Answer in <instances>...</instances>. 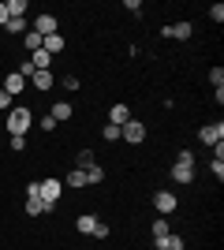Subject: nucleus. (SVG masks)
<instances>
[{
  "label": "nucleus",
  "instance_id": "nucleus-1",
  "mask_svg": "<svg viewBox=\"0 0 224 250\" xmlns=\"http://www.w3.org/2000/svg\"><path fill=\"white\" fill-rule=\"evenodd\" d=\"M30 124H34V112L26 108V104H15V108L8 112V131H11V135H26Z\"/></svg>",
  "mask_w": 224,
  "mask_h": 250
},
{
  "label": "nucleus",
  "instance_id": "nucleus-2",
  "mask_svg": "<svg viewBox=\"0 0 224 250\" xmlns=\"http://www.w3.org/2000/svg\"><path fill=\"white\" fill-rule=\"evenodd\" d=\"M172 179H176V183H194V153H191V149H183V153L176 157Z\"/></svg>",
  "mask_w": 224,
  "mask_h": 250
},
{
  "label": "nucleus",
  "instance_id": "nucleus-3",
  "mask_svg": "<svg viewBox=\"0 0 224 250\" xmlns=\"http://www.w3.org/2000/svg\"><path fill=\"white\" fill-rule=\"evenodd\" d=\"M120 138H127L131 146H139V142H146V124H142V120H127V124L120 127Z\"/></svg>",
  "mask_w": 224,
  "mask_h": 250
},
{
  "label": "nucleus",
  "instance_id": "nucleus-4",
  "mask_svg": "<svg viewBox=\"0 0 224 250\" xmlns=\"http://www.w3.org/2000/svg\"><path fill=\"white\" fill-rule=\"evenodd\" d=\"M38 194H41V202L56 206V202H60V194H64V183H60V179H41V190H38Z\"/></svg>",
  "mask_w": 224,
  "mask_h": 250
},
{
  "label": "nucleus",
  "instance_id": "nucleus-5",
  "mask_svg": "<svg viewBox=\"0 0 224 250\" xmlns=\"http://www.w3.org/2000/svg\"><path fill=\"white\" fill-rule=\"evenodd\" d=\"M56 26H60V22H56V15H49V11H41V15L34 19V26H30V30H34V34H41V38H49V34H60V30H56Z\"/></svg>",
  "mask_w": 224,
  "mask_h": 250
},
{
  "label": "nucleus",
  "instance_id": "nucleus-6",
  "mask_svg": "<svg viewBox=\"0 0 224 250\" xmlns=\"http://www.w3.org/2000/svg\"><path fill=\"white\" fill-rule=\"evenodd\" d=\"M153 206H157V213H176L180 198H176L172 190H157V194H153Z\"/></svg>",
  "mask_w": 224,
  "mask_h": 250
},
{
  "label": "nucleus",
  "instance_id": "nucleus-7",
  "mask_svg": "<svg viewBox=\"0 0 224 250\" xmlns=\"http://www.w3.org/2000/svg\"><path fill=\"white\" fill-rule=\"evenodd\" d=\"M198 138H202L205 146H217V142H224V124H205L202 131H198Z\"/></svg>",
  "mask_w": 224,
  "mask_h": 250
},
{
  "label": "nucleus",
  "instance_id": "nucleus-8",
  "mask_svg": "<svg viewBox=\"0 0 224 250\" xmlns=\"http://www.w3.org/2000/svg\"><path fill=\"white\" fill-rule=\"evenodd\" d=\"M127 120H131V108H127L123 101H116L112 108H108V124H112V127H123Z\"/></svg>",
  "mask_w": 224,
  "mask_h": 250
},
{
  "label": "nucleus",
  "instance_id": "nucleus-9",
  "mask_svg": "<svg viewBox=\"0 0 224 250\" xmlns=\"http://www.w3.org/2000/svg\"><path fill=\"white\" fill-rule=\"evenodd\" d=\"M30 86L38 90V94H45V90H53V86H56V79H53V71H34L30 75Z\"/></svg>",
  "mask_w": 224,
  "mask_h": 250
},
{
  "label": "nucleus",
  "instance_id": "nucleus-10",
  "mask_svg": "<svg viewBox=\"0 0 224 250\" xmlns=\"http://www.w3.org/2000/svg\"><path fill=\"white\" fill-rule=\"evenodd\" d=\"M161 34H164V38H180V42H187V38L194 34V26H191V22H172V26H164Z\"/></svg>",
  "mask_w": 224,
  "mask_h": 250
},
{
  "label": "nucleus",
  "instance_id": "nucleus-11",
  "mask_svg": "<svg viewBox=\"0 0 224 250\" xmlns=\"http://www.w3.org/2000/svg\"><path fill=\"white\" fill-rule=\"evenodd\" d=\"M4 90H8L11 97H15V94H22V90H26V79H22L19 71H8V79H4Z\"/></svg>",
  "mask_w": 224,
  "mask_h": 250
},
{
  "label": "nucleus",
  "instance_id": "nucleus-12",
  "mask_svg": "<svg viewBox=\"0 0 224 250\" xmlns=\"http://www.w3.org/2000/svg\"><path fill=\"white\" fill-rule=\"evenodd\" d=\"M64 38H60V34H49V38H45V42H41V49L45 52H49V56H60V52H64Z\"/></svg>",
  "mask_w": 224,
  "mask_h": 250
},
{
  "label": "nucleus",
  "instance_id": "nucleus-13",
  "mask_svg": "<svg viewBox=\"0 0 224 250\" xmlns=\"http://www.w3.org/2000/svg\"><path fill=\"white\" fill-rule=\"evenodd\" d=\"M56 206H49V202L41 198H26V217H41V213H53Z\"/></svg>",
  "mask_w": 224,
  "mask_h": 250
},
{
  "label": "nucleus",
  "instance_id": "nucleus-14",
  "mask_svg": "<svg viewBox=\"0 0 224 250\" xmlns=\"http://www.w3.org/2000/svg\"><path fill=\"white\" fill-rule=\"evenodd\" d=\"M30 63H34V71H49V67H53V56L45 49H38V52H30Z\"/></svg>",
  "mask_w": 224,
  "mask_h": 250
},
{
  "label": "nucleus",
  "instance_id": "nucleus-15",
  "mask_svg": "<svg viewBox=\"0 0 224 250\" xmlns=\"http://www.w3.org/2000/svg\"><path fill=\"white\" fill-rule=\"evenodd\" d=\"M8 19H26V0H4Z\"/></svg>",
  "mask_w": 224,
  "mask_h": 250
},
{
  "label": "nucleus",
  "instance_id": "nucleus-16",
  "mask_svg": "<svg viewBox=\"0 0 224 250\" xmlns=\"http://www.w3.org/2000/svg\"><path fill=\"white\" fill-rule=\"evenodd\" d=\"M41 42H45V38H41V34H34V30L22 34V49H26V52H38V49H41Z\"/></svg>",
  "mask_w": 224,
  "mask_h": 250
},
{
  "label": "nucleus",
  "instance_id": "nucleus-17",
  "mask_svg": "<svg viewBox=\"0 0 224 250\" xmlns=\"http://www.w3.org/2000/svg\"><path fill=\"white\" fill-rule=\"evenodd\" d=\"M56 120V124H60V120H71V101H56L53 104V112H49Z\"/></svg>",
  "mask_w": 224,
  "mask_h": 250
},
{
  "label": "nucleus",
  "instance_id": "nucleus-18",
  "mask_svg": "<svg viewBox=\"0 0 224 250\" xmlns=\"http://www.w3.org/2000/svg\"><path fill=\"white\" fill-rule=\"evenodd\" d=\"M94 224H97V217H90V213H82V217L75 220V228L82 231V235H94Z\"/></svg>",
  "mask_w": 224,
  "mask_h": 250
},
{
  "label": "nucleus",
  "instance_id": "nucleus-19",
  "mask_svg": "<svg viewBox=\"0 0 224 250\" xmlns=\"http://www.w3.org/2000/svg\"><path fill=\"white\" fill-rule=\"evenodd\" d=\"M183 247H187V243H183L180 235H164V239L157 243V250H183Z\"/></svg>",
  "mask_w": 224,
  "mask_h": 250
},
{
  "label": "nucleus",
  "instance_id": "nucleus-20",
  "mask_svg": "<svg viewBox=\"0 0 224 250\" xmlns=\"http://www.w3.org/2000/svg\"><path fill=\"white\" fill-rule=\"evenodd\" d=\"M101 179H105V168H101V165H90V168H86V183H94V187H97Z\"/></svg>",
  "mask_w": 224,
  "mask_h": 250
},
{
  "label": "nucleus",
  "instance_id": "nucleus-21",
  "mask_svg": "<svg viewBox=\"0 0 224 250\" xmlns=\"http://www.w3.org/2000/svg\"><path fill=\"white\" fill-rule=\"evenodd\" d=\"M67 187H86V172H82V168L67 172Z\"/></svg>",
  "mask_w": 224,
  "mask_h": 250
},
{
  "label": "nucleus",
  "instance_id": "nucleus-22",
  "mask_svg": "<svg viewBox=\"0 0 224 250\" xmlns=\"http://www.w3.org/2000/svg\"><path fill=\"white\" fill-rule=\"evenodd\" d=\"M164 235H172V231H168V220H153V243H161Z\"/></svg>",
  "mask_w": 224,
  "mask_h": 250
},
{
  "label": "nucleus",
  "instance_id": "nucleus-23",
  "mask_svg": "<svg viewBox=\"0 0 224 250\" xmlns=\"http://www.w3.org/2000/svg\"><path fill=\"white\" fill-rule=\"evenodd\" d=\"M90 165H97V161H94V149H82V153H79V161H75V168H82V172H86Z\"/></svg>",
  "mask_w": 224,
  "mask_h": 250
},
{
  "label": "nucleus",
  "instance_id": "nucleus-24",
  "mask_svg": "<svg viewBox=\"0 0 224 250\" xmlns=\"http://www.w3.org/2000/svg\"><path fill=\"white\" fill-rule=\"evenodd\" d=\"M4 26H8V34H26V30H30V26H26V19H8Z\"/></svg>",
  "mask_w": 224,
  "mask_h": 250
},
{
  "label": "nucleus",
  "instance_id": "nucleus-25",
  "mask_svg": "<svg viewBox=\"0 0 224 250\" xmlns=\"http://www.w3.org/2000/svg\"><path fill=\"white\" fill-rule=\"evenodd\" d=\"M209 83H213V90H224V67H213V71H209Z\"/></svg>",
  "mask_w": 224,
  "mask_h": 250
},
{
  "label": "nucleus",
  "instance_id": "nucleus-26",
  "mask_svg": "<svg viewBox=\"0 0 224 250\" xmlns=\"http://www.w3.org/2000/svg\"><path fill=\"white\" fill-rule=\"evenodd\" d=\"M11 108H15V97L8 90H0V112H11Z\"/></svg>",
  "mask_w": 224,
  "mask_h": 250
},
{
  "label": "nucleus",
  "instance_id": "nucleus-27",
  "mask_svg": "<svg viewBox=\"0 0 224 250\" xmlns=\"http://www.w3.org/2000/svg\"><path fill=\"white\" fill-rule=\"evenodd\" d=\"M101 135H105V142H120V127L105 124V131H101Z\"/></svg>",
  "mask_w": 224,
  "mask_h": 250
},
{
  "label": "nucleus",
  "instance_id": "nucleus-28",
  "mask_svg": "<svg viewBox=\"0 0 224 250\" xmlns=\"http://www.w3.org/2000/svg\"><path fill=\"white\" fill-rule=\"evenodd\" d=\"M11 149L22 153V149H26V135H11Z\"/></svg>",
  "mask_w": 224,
  "mask_h": 250
},
{
  "label": "nucleus",
  "instance_id": "nucleus-29",
  "mask_svg": "<svg viewBox=\"0 0 224 250\" xmlns=\"http://www.w3.org/2000/svg\"><path fill=\"white\" fill-rule=\"evenodd\" d=\"M108 231H112V228H108V224H101V220H97V224H94V239H108Z\"/></svg>",
  "mask_w": 224,
  "mask_h": 250
},
{
  "label": "nucleus",
  "instance_id": "nucleus-30",
  "mask_svg": "<svg viewBox=\"0 0 224 250\" xmlns=\"http://www.w3.org/2000/svg\"><path fill=\"white\" fill-rule=\"evenodd\" d=\"M209 19H213V22H224V4H213V8H209Z\"/></svg>",
  "mask_w": 224,
  "mask_h": 250
},
{
  "label": "nucleus",
  "instance_id": "nucleus-31",
  "mask_svg": "<svg viewBox=\"0 0 224 250\" xmlns=\"http://www.w3.org/2000/svg\"><path fill=\"white\" fill-rule=\"evenodd\" d=\"M38 190H41V183H38V179H34V183H26V198H41Z\"/></svg>",
  "mask_w": 224,
  "mask_h": 250
},
{
  "label": "nucleus",
  "instance_id": "nucleus-32",
  "mask_svg": "<svg viewBox=\"0 0 224 250\" xmlns=\"http://www.w3.org/2000/svg\"><path fill=\"white\" fill-rule=\"evenodd\" d=\"M209 168H213L217 179H224V161H209Z\"/></svg>",
  "mask_w": 224,
  "mask_h": 250
},
{
  "label": "nucleus",
  "instance_id": "nucleus-33",
  "mask_svg": "<svg viewBox=\"0 0 224 250\" xmlns=\"http://www.w3.org/2000/svg\"><path fill=\"white\" fill-rule=\"evenodd\" d=\"M123 8H127L131 15H139V11H142V0H127V4H123Z\"/></svg>",
  "mask_w": 224,
  "mask_h": 250
},
{
  "label": "nucleus",
  "instance_id": "nucleus-34",
  "mask_svg": "<svg viewBox=\"0 0 224 250\" xmlns=\"http://www.w3.org/2000/svg\"><path fill=\"white\" fill-rule=\"evenodd\" d=\"M8 22V8H4V0H0V26Z\"/></svg>",
  "mask_w": 224,
  "mask_h": 250
}]
</instances>
